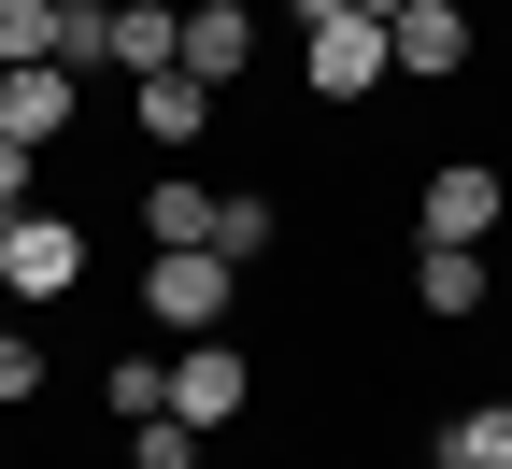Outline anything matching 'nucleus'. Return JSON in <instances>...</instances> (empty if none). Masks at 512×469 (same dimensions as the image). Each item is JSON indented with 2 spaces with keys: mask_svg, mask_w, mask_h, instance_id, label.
Wrapping results in <instances>:
<instances>
[{
  "mask_svg": "<svg viewBox=\"0 0 512 469\" xmlns=\"http://www.w3.org/2000/svg\"><path fill=\"white\" fill-rule=\"evenodd\" d=\"M143 313L171 327V342H214V327H228V256H200V242L143 256Z\"/></svg>",
  "mask_w": 512,
  "mask_h": 469,
  "instance_id": "1",
  "label": "nucleus"
},
{
  "mask_svg": "<svg viewBox=\"0 0 512 469\" xmlns=\"http://www.w3.org/2000/svg\"><path fill=\"white\" fill-rule=\"evenodd\" d=\"M498 214H512V185H498L484 157H441V171H427V199H413V228H427V242H470V256L498 242Z\"/></svg>",
  "mask_w": 512,
  "mask_h": 469,
  "instance_id": "2",
  "label": "nucleus"
},
{
  "mask_svg": "<svg viewBox=\"0 0 512 469\" xmlns=\"http://www.w3.org/2000/svg\"><path fill=\"white\" fill-rule=\"evenodd\" d=\"M299 86L313 100H370L384 86V29L370 15H299Z\"/></svg>",
  "mask_w": 512,
  "mask_h": 469,
  "instance_id": "3",
  "label": "nucleus"
},
{
  "mask_svg": "<svg viewBox=\"0 0 512 469\" xmlns=\"http://www.w3.org/2000/svg\"><path fill=\"white\" fill-rule=\"evenodd\" d=\"M256 413V356L242 342H185L171 356V427H242Z\"/></svg>",
  "mask_w": 512,
  "mask_h": 469,
  "instance_id": "4",
  "label": "nucleus"
},
{
  "mask_svg": "<svg viewBox=\"0 0 512 469\" xmlns=\"http://www.w3.org/2000/svg\"><path fill=\"white\" fill-rule=\"evenodd\" d=\"M86 285V228L72 214H15V242H0V299H72Z\"/></svg>",
  "mask_w": 512,
  "mask_h": 469,
  "instance_id": "5",
  "label": "nucleus"
},
{
  "mask_svg": "<svg viewBox=\"0 0 512 469\" xmlns=\"http://www.w3.org/2000/svg\"><path fill=\"white\" fill-rule=\"evenodd\" d=\"M384 72L456 86V72H470V0H413V15H384Z\"/></svg>",
  "mask_w": 512,
  "mask_h": 469,
  "instance_id": "6",
  "label": "nucleus"
},
{
  "mask_svg": "<svg viewBox=\"0 0 512 469\" xmlns=\"http://www.w3.org/2000/svg\"><path fill=\"white\" fill-rule=\"evenodd\" d=\"M72 100H86V86L57 72V57H43V72H0V143H29V157L72 143Z\"/></svg>",
  "mask_w": 512,
  "mask_h": 469,
  "instance_id": "7",
  "label": "nucleus"
},
{
  "mask_svg": "<svg viewBox=\"0 0 512 469\" xmlns=\"http://www.w3.org/2000/svg\"><path fill=\"white\" fill-rule=\"evenodd\" d=\"M185 72H200L214 100L256 72V15H242V0H214V15H200V0H185Z\"/></svg>",
  "mask_w": 512,
  "mask_h": 469,
  "instance_id": "8",
  "label": "nucleus"
},
{
  "mask_svg": "<svg viewBox=\"0 0 512 469\" xmlns=\"http://www.w3.org/2000/svg\"><path fill=\"white\" fill-rule=\"evenodd\" d=\"M114 72H128V86L185 72V0H143V15H114Z\"/></svg>",
  "mask_w": 512,
  "mask_h": 469,
  "instance_id": "9",
  "label": "nucleus"
},
{
  "mask_svg": "<svg viewBox=\"0 0 512 469\" xmlns=\"http://www.w3.org/2000/svg\"><path fill=\"white\" fill-rule=\"evenodd\" d=\"M143 242H157V256H185V242L214 256V185H185V171H171V185H143Z\"/></svg>",
  "mask_w": 512,
  "mask_h": 469,
  "instance_id": "10",
  "label": "nucleus"
},
{
  "mask_svg": "<svg viewBox=\"0 0 512 469\" xmlns=\"http://www.w3.org/2000/svg\"><path fill=\"white\" fill-rule=\"evenodd\" d=\"M143 143H214V86L200 72H157L143 86Z\"/></svg>",
  "mask_w": 512,
  "mask_h": 469,
  "instance_id": "11",
  "label": "nucleus"
},
{
  "mask_svg": "<svg viewBox=\"0 0 512 469\" xmlns=\"http://www.w3.org/2000/svg\"><path fill=\"white\" fill-rule=\"evenodd\" d=\"M413 313H484V256L470 242H427L413 256Z\"/></svg>",
  "mask_w": 512,
  "mask_h": 469,
  "instance_id": "12",
  "label": "nucleus"
},
{
  "mask_svg": "<svg viewBox=\"0 0 512 469\" xmlns=\"http://www.w3.org/2000/svg\"><path fill=\"white\" fill-rule=\"evenodd\" d=\"M271 242H285V214H271L256 185H228V199H214V256H228V271H256Z\"/></svg>",
  "mask_w": 512,
  "mask_h": 469,
  "instance_id": "13",
  "label": "nucleus"
},
{
  "mask_svg": "<svg viewBox=\"0 0 512 469\" xmlns=\"http://www.w3.org/2000/svg\"><path fill=\"white\" fill-rule=\"evenodd\" d=\"M100 398H114V427H157V413H171V356H143V342H128V356L100 370Z\"/></svg>",
  "mask_w": 512,
  "mask_h": 469,
  "instance_id": "14",
  "label": "nucleus"
},
{
  "mask_svg": "<svg viewBox=\"0 0 512 469\" xmlns=\"http://www.w3.org/2000/svg\"><path fill=\"white\" fill-rule=\"evenodd\" d=\"M441 469H512V398H470V413L441 427Z\"/></svg>",
  "mask_w": 512,
  "mask_h": 469,
  "instance_id": "15",
  "label": "nucleus"
},
{
  "mask_svg": "<svg viewBox=\"0 0 512 469\" xmlns=\"http://www.w3.org/2000/svg\"><path fill=\"white\" fill-rule=\"evenodd\" d=\"M57 72H114V0H57Z\"/></svg>",
  "mask_w": 512,
  "mask_h": 469,
  "instance_id": "16",
  "label": "nucleus"
},
{
  "mask_svg": "<svg viewBox=\"0 0 512 469\" xmlns=\"http://www.w3.org/2000/svg\"><path fill=\"white\" fill-rule=\"evenodd\" d=\"M57 57V0H0V72H43Z\"/></svg>",
  "mask_w": 512,
  "mask_h": 469,
  "instance_id": "17",
  "label": "nucleus"
},
{
  "mask_svg": "<svg viewBox=\"0 0 512 469\" xmlns=\"http://www.w3.org/2000/svg\"><path fill=\"white\" fill-rule=\"evenodd\" d=\"M0 398H15V413L43 398V356H29V327H0Z\"/></svg>",
  "mask_w": 512,
  "mask_h": 469,
  "instance_id": "18",
  "label": "nucleus"
},
{
  "mask_svg": "<svg viewBox=\"0 0 512 469\" xmlns=\"http://www.w3.org/2000/svg\"><path fill=\"white\" fill-rule=\"evenodd\" d=\"M143 469H200V427H171V413H157V427H143Z\"/></svg>",
  "mask_w": 512,
  "mask_h": 469,
  "instance_id": "19",
  "label": "nucleus"
},
{
  "mask_svg": "<svg viewBox=\"0 0 512 469\" xmlns=\"http://www.w3.org/2000/svg\"><path fill=\"white\" fill-rule=\"evenodd\" d=\"M0 214H29V143H0Z\"/></svg>",
  "mask_w": 512,
  "mask_h": 469,
  "instance_id": "20",
  "label": "nucleus"
},
{
  "mask_svg": "<svg viewBox=\"0 0 512 469\" xmlns=\"http://www.w3.org/2000/svg\"><path fill=\"white\" fill-rule=\"evenodd\" d=\"M342 15H370V29H384V15H413V0H342Z\"/></svg>",
  "mask_w": 512,
  "mask_h": 469,
  "instance_id": "21",
  "label": "nucleus"
},
{
  "mask_svg": "<svg viewBox=\"0 0 512 469\" xmlns=\"http://www.w3.org/2000/svg\"><path fill=\"white\" fill-rule=\"evenodd\" d=\"M285 15H342V0H285Z\"/></svg>",
  "mask_w": 512,
  "mask_h": 469,
  "instance_id": "22",
  "label": "nucleus"
},
{
  "mask_svg": "<svg viewBox=\"0 0 512 469\" xmlns=\"http://www.w3.org/2000/svg\"><path fill=\"white\" fill-rule=\"evenodd\" d=\"M114 15H143V0H114Z\"/></svg>",
  "mask_w": 512,
  "mask_h": 469,
  "instance_id": "23",
  "label": "nucleus"
},
{
  "mask_svg": "<svg viewBox=\"0 0 512 469\" xmlns=\"http://www.w3.org/2000/svg\"><path fill=\"white\" fill-rule=\"evenodd\" d=\"M200 15H214V0H200Z\"/></svg>",
  "mask_w": 512,
  "mask_h": 469,
  "instance_id": "24",
  "label": "nucleus"
}]
</instances>
